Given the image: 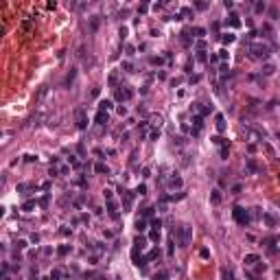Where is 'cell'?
I'll list each match as a JSON object with an SVG mask.
<instances>
[{
    "instance_id": "6da1fadb",
    "label": "cell",
    "mask_w": 280,
    "mask_h": 280,
    "mask_svg": "<svg viewBox=\"0 0 280 280\" xmlns=\"http://www.w3.org/2000/svg\"><path fill=\"white\" fill-rule=\"evenodd\" d=\"M247 53H249V57H254V59H267L269 57V46L265 44V42H249L247 44Z\"/></svg>"
},
{
    "instance_id": "7a4b0ae2",
    "label": "cell",
    "mask_w": 280,
    "mask_h": 280,
    "mask_svg": "<svg viewBox=\"0 0 280 280\" xmlns=\"http://www.w3.org/2000/svg\"><path fill=\"white\" fill-rule=\"evenodd\" d=\"M232 217H234V221L239 223V225H249V221H252V215H249V210H245L243 206H234V210H232Z\"/></svg>"
},
{
    "instance_id": "3957f363",
    "label": "cell",
    "mask_w": 280,
    "mask_h": 280,
    "mask_svg": "<svg viewBox=\"0 0 280 280\" xmlns=\"http://www.w3.org/2000/svg\"><path fill=\"white\" fill-rule=\"evenodd\" d=\"M193 241V228L190 225H182L180 230H177V243H180V247H188Z\"/></svg>"
},
{
    "instance_id": "277c9868",
    "label": "cell",
    "mask_w": 280,
    "mask_h": 280,
    "mask_svg": "<svg viewBox=\"0 0 280 280\" xmlns=\"http://www.w3.org/2000/svg\"><path fill=\"white\" fill-rule=\"evenodd\" d=\"M132 96H134V90H132L129 86H125V88L116 90V101H120V103H123V101H129Z\"/></svg>"
},
{
    "instance_id": "5b68a950",
    "label": "cell",
    "mask_w": 280,
    "mask_h": 280,
    "mask_svg": "<svg viewBox=\"0 0 280 280\" xmlns=\"http://www.w3.org/2000/svg\"><path fill=\"white\" fill-rule=\"evenodd\" d=\"M136 193V190H134ZM134 193L132 190H123V195H125V199H123V208L125 210H132V203H134Z\"/></svg>"
},
{
    "instance_id": "8992f818",
    "label": "cell",
    "mask_w": 280,
    "mask_h": 280,
    "mask_svg": "<svg viewBox=\"0 0 280 280\" xmlns=\"http://www.w3.org/2000/svg\"><path fill=\"white\" fill-rule=\"evenodd\" d=\"M77 127H79V129H86V127H88V118H86L83 107H79V110H77Z\"/></svg>"
},
{
    "instance_id": "52a82bcc",
    "label": "cell",
    "mask_w": 280,
    "mask_h": 280,
    "mask_svg": "<svg viewBox=\"0 0 280 280\" xmlns=\"http://www.w3.org/2000/svg\"><path fill=\"white\" fill-rule=\"evenodd\" d=\"M182 184H184V182H182V177H177V175H173V177H171V180L166 182V186H169L171 190H175V188H177V190H180V188H182Z\"/></svg>"
},
{
    "instance_id": "ba28073f",
    "label": "cell",
    "mask_w": 280,
    "mask_h": 280,
    "mask_svg": "<svg viewBox=\"0 0 280 280\" xmlns=\"http://www.w3.org/2000/svg\"><path fill=\"white\" fill-rule=\"evenodd\" d=\"M228 24H230V27H234V29H239V27H241L239 13H230V15H228Z\"/></svg>"
},
{
    "instance_id": "9c48e42d",
    "label": "cell",
    "mask_w": 280,
    "mask_h": 280,
    "mask_svg": "<svg viewBox=\"0 0 280 280\" xmlns=\"http://www.w3.org/2000/svg\"><path fill=\"white\" fill-rule=\"evenodd\" d=\"M107 212H110L112 219H118V206H116L114 201H107Z\"/></svg>"
},
{
    "instance_id": "30bf717a",
    "label": "cell",
    "mask_w": 280,
    "mask_h": 280,
    "mask_svg": "<svg viewBox=\"0 0 280 280\" xmlns=\"http://www.w3.org/2000/svg\"><path fill=\"white\" fill-rule=\"evenodd\" d=\"M94 120H96V125H101V127H103V125L107 123V112H101V110H98V114H96V118H94Z\"/></svg>"
},
{
    "instance_id": "8fae6325",
    "label": "cell",
    "mask_w": 280,
    "mask_h": 280,
    "mask_svg": "<svg viewBox=\"0 0 280 280\" xmlns=\"http://www.w3.org/2000/svg\"><path fill=\"white\" fill-rule=\"evenodd\" d=\"M215 120H217V129L219 132H225V118H223V114H217Z\"/></svg>"
},
{
    "instance_id": "7c38bea8",
    "label": "cell",
    "mask_w": 280,
    "mask_h": 280,
    "mask_svg": "<svg viewBox=\"0 0 280 280\" xmlns=\"http://www.w3.org/2000/svg\"><path fill=\"white\" fill-rule=\"evenodd\" d=\"M210 201L215 203V206H217V203H221V190H217V188L210 190Z\"/></svg>"
},
{
    "instance_id": "4fadbf2b",
    "label": "cell",
    "mask_w": 280,
    "mask_h": 280,
    "mask_svg": "<svg viewBox=\"0 0 280 280\" xmlns=\"http://www.w3.org/2000/svg\"><path fill=\"white\" fill-rule=\"evenodd\" d=\"M263 221H265L267 228H274V225H276V217H274V215H263Z\"/></svg>"
},
{
    "instance_id": "5bb4252c",
    "label": "cell",
    "mask_w": 280,
    "mask_h": 280,
    "mask_svg": "<svg viewBox=\"0 0 280 280\" xmlns=\"http://www.w3.org/2000/svg\"><path fill=\"white\" fill-rule=\"evenodd\" d=\"M151 125H153L156 129H160V127H162V116L160 114H153V116H151Z\"/></svg>"
},
{
    "instance_id": "9a60e30c",
    "label": "cell",
    "mask_w": 280,
    "mask_h": 280,
    "mask_svg": "<svg viewBox=\"0 0 280 280\" xmlns=\"http://www.w3.org/2000/svg\"><path fill=\"white\" fill-rule=\"evenodd\" d=\"M245 166H247L249 173H256V171H258V164L254 162V158H247V164H245Z\"/></svg>"
},
{
    "instance_id": "2e32d148",
    "label": "cell",
    "mask_w": 280,
    "mask_h": 280,
    "mask_svg": "<svg viewBox=\"0 0 280 280\" xmlns=\"http://www.w3.org/2000/svg\"><path fill=\"white\" fill-rule=\"evenodd\" d=\"M136 230H138V232H142V230H147V219H144V217H140V219H136Z\"/></svg>"
},
{
    "instance_id": "e0dca14e",
    "label": "cell",
    "mask_w": 280,
    "mask_h": 280,
    "mask_svg": "<svg viewBox=\"0 0 280 280\" xmlns=\"http://www.w3.org/2000/svg\"><path fill=\"white\" fill-rule=\"evenodd\" d=\"M243 263H245V265H254V263H258V256H256V254H247Z\"/></svg>"
},
{
    "instance_id": "ac0fdd59",
    "label": "cell",
    "mask_w": 280,
    "mask_h": 280,
    "mask_svg": "<svg viewBox=\"0 0 280 280\" xmlns=\"http://www.w3.org/2000/svg\"><path fill=\"white\" fill-rule=\"evenodd\" d=\"M94 171H96V173H101V175H103V173H105V175H107V173H110V169H107V166H105V164H103V162H98V164H96V166H94Z\"/></svg>"
},
{
    "instance_id": "d6986e66",
    "label": "cell",
    "mask_w": 280,
    "mask_h": 280,
    "mask_svg": "<svg viewBox=\"0 0 280 280\" xmlns=\"http://www.w3.org/2000/svg\"><path fill=\"white\" fill-rule=\"evenodd\" d=\"M70 249H72L70 245H59V249H57V254H59V256H68V254H70Z\"/></svg>"
},
{
    "instance_id": "ffe728a7",
    "label": "cell",
    "mask_w": 280,
    "mask_h": 280,
    "mask_svg": "<svg viewBox=\"0 0 280 280\" xmlns=\"http://www.w3.org/2000/svg\"><path fill=\"white\" fill-rule=\"evenodd\" d=\"M98 110H101V112L112 110V101H101V103H98Z\"/></svg>"
},
{
    "instance_id": "44dd1931",
    "label": "cell",
    "mask_w": 280,
    "mask_h": 280,
    "mask_svg": "<svg viewBox=\"0 0 280 280\" xmlns=\"http://www.w3.org/2000/svg\"><path fill=\"white\" fill-rule=\"evenodd\" d=\"M274 70H276V66H274V64H265L261 72H263V74H274Z\"/></svg>"
},
{
    "instance_id": "7402d4cb",
    "label": "cell",
    "mask_w": 280,
    "mask_h": 280,
    "mask_svg": "<svg viewBox=\"0 0 280 280\" xmlns=\"http://www.w3.org/2000/svg\"><path fill=\"white\" fill-rule=\"evenodd\" d=\"M149 241L158 243V241H160V230H151V232H149Z\"/></svg>"
},
{
    "instance_id": "603a6c76",
    "label": "cell",
    "mask_w": 280,
    "mask_h": 280,
    "mask_svg": "<svg viewBox=\"0 0 280 280\" xmlns=\"http://www.w3.org/2000/svg\"><path fill=\"white\" fill-rule=\"evenodd\" d=\"M33 208H35V201H33V199H31V201H24V206H22L24 212H31Z\"/></svg>"
},
{
    "instance_id": "cb8c5ba5",
    "label": "cell",
    "mask_w": 280,
    "mask_h": 280,
    "mask_svg": "<svg viewBox=\"0 0 280 280\" xmlns=\"http://www.w3.org/2000/svg\"><path fill=\"white\" fill-rule=\"evenodd\" d=\"M234 40H236V37H234V35H232V33H225V35H223V37H221V42H223V44H232V42H234Z\"/></svg>"
},
{
    "instance_id": "d4e9b609",
    "label": "cell",
    "mask_w": 280,
    "mask_h": 280,
    "mask_svg": "<svg viewBox=\"0 0 280 280\" xmlns=\"http://www.w3.org/2000/svg\"><path fill=\"white\" fill-rule=\"evenodd\" d=\"M193 123H195V129H201V125H203V118H201V116H193Z\"/></svg>"
},
{
    "instance_id": "484cf974",
    "label": "cell",
    "mask_w": 280,
    "mask_h": 280,
    "mask_svg": "<svg viewBox=\"0 0 280 280\" xmlns=\"http://www.w3.org/2000/svg\"><path fill=\"white\" fill-rule=\"evenodd\" d=\"M48 278H50V280H59V278H61V271H59V269H53Z\"/></svg>"
},
{
    "instance_id": "4316f807",
    "label": "cell",
    "mask_w": 280,
    "mask_h": 280,
    "mask_svg": "<svg viewBox=\"0 0 280 280\" xmlns=\"http://www.w3.org/2000/svg\"><path fill=\"white\" fill-rule=\"evenodd\" d=\"M193 33H195L197 37H203V35H206V29H201V27H195V29H193Z\"/></svg>"
},
{
    "instance_id": "83f0119b",
    "label": "cell",
    "mask_w": 280,
    "mask_h": 280,
    "mask_svg": "<svg viewBox=\"0 0 280 280\" xmlns=\"http://www.w3.org/2000/svg\"><path fill=\"white\" fill-rule=\"evenodd\" d=\"M177 199H184V193H177V195H169L166 201H177Z\"/></svg>"
},
{
    "instance_id": "f1b7e54d",
    "label": "cell",
    "mask_w": 280,
    "mask_h": 280,
    "mask_svg": "<svg viewBox=\"0 0 280 280\" xmlns=\"http://www.w3.org/2000/svg\"><path fill=\"white\" fill-rule=\"evenodd\" d=\"M197 61H208V55H206V50H199V53H197Z\"/></svg>"
},
{
    "instance_id": "f546056e",
    "label": "cell",
    "mask_w": 280,
    "mask_h": 280,
    "mask_svg": "<svg viewBox=\"0 0 280 280\" xmlns=\"http://www.w3.org/2000/svg\"><path fill=\"white\" fill-rule=\"evenodd\" d=\"M134 245H136L138 249H142V247H144V239H142V236H136V241H134Z\"/></svg>"
},
{
    "instance_id": "4dcf8cb0",
    "label": "cell",
    "mask_w": 280,
    "mask_h": 280,
    "mask_svg": "<svg viewBox=\"0 0 280 280\" xmlns=\"http://www.w3.org/2000/svg\"><path fill=\"white\" fill-rule=\"evenodd\" d=\"M153 280H169V274H166V271H160V274L153 276Z\"/></svg>"
},
{
    "instance_id": "1f68e13d",
    "label": "cell",
    "mask_w": 280,
    "mask_h": 280,
    "mask_svg": "<svg viewBox=\"0 0 280 280\" xmlns=\"http://www.w3.org/2000/svg\"><path fill=\"white\" fill-rule=\"evenodd\" d=\"M162 61H164L162 57H151V59H149V64H151V66H160Z\"/></svg>"
},
{
    "instance_id": "d6a6232c",
    "label": "cell",
    "mask_w": 280,
    "mask_h": 280,
    "mask_svg": "<svg viewBox=\"0 0 280 280\" xmlns=\"http://www.w3.org/2000/svg\"><path fill=\"white\" fill-rule=\"evenodd\" d=\"M149 138H151V140H158V138H160V129H151Z\"/></svg>"
},
{
    "instance_id": "836d02e7",
    "label": "cell",
    "mask_w": 280,
    "mask_h": 280,
    "mask_svg": "<svg viewBox=\"0 0 280 280\" xmlns=\"http://www.w3.org/2000/svg\"><path fill=\"white\" fill-rule=\"evenodd\" d=\"M74 74H77V72H74V70H70V74L66 77V86H70V83L74 81Z\"/></svg>"
},
{
    "instance_id": "e575fe53",
    "label": "cell",
    "mask_w": 280,
    "mask_h": 280,
    "mask_svg": "<svg viewBox=\"0 0 280 280\" xmlns=\"http://www.w3.org/2000/svg\"><path fill=\"white\" fill-rule=\"evenodd\" d=\"M24 247H27V241H24V239L15 241V249H24Z\"/></svg>"
},
{
    "instance_id": "d590c367",
    "label": "cell",
    "mask_w": 280,
    "mask_h": 280,
    "mask_svg": "<svg viewBox=\"0 0 280 280\" xmlns=\"http://www.w3.org/2000/svg\"><path fill=\"white\" fill-rule=\"evenodd\" d=\"M254 9H256V13H263L267 7H265V2H256V7H254Z\"/></svg>"
},
{
    "instance_id": "8d00e7d4",
    "label": "cell",
    "mask_w": 280,
    "mask_h": 280,
    "mask_svg": "<svg viewBox=\"0 0 280 280\" xmlns=\"http://www.w3.org/2000/svg\"><path fill=\"white\" fill-rule=\"evenodd\" d=\"M228 55H230V53H228L225 48H221V50H219V59H223V61H225V59H228Z\"/></svg>"
},
{
    "instance_id": "74e56055",
    "label": "cell",
    "mask_w": 280,
    "mask_h": 280,
    "mask_svg": "<svg viewBox=\"0 0 280 280\" xmlns=\"http://www.w3.org/2000/svg\"><path fill=\"white\" fill-rule=\"evenodd\" d=\"M123 70H125V72H134V66H132L129 61H125V64H123Z\"/></svg>"
},
{
    "instance_id": "f35d334b",
    "label": "cell",
    "mask_w": 280,
    "mask_h": 280,
    "mask_svg": "<svg viewBox=\"0 0 280 280\" xmlns=\"http://www.w3.org/2000/svg\"><path fill=\"white\" fill-rule=\"evenodd\" d=\"M151 225H153V230H160V228H162V221H160V219H153V221H151Z\"/></svg>"
},
{
    "instance_id": "ab89813d",
    "label": "cell",
    "mask_w": 280,
    "mask_h": 280,
    "mask_svg": "<svg viewBox=\"0 0 280 280\" xmlns=\"http://www.w3.org/2000/svg\"><path fill=\"white\" fill-rule=\"evenodd\" d=\"M223 278H225V280H234V276H232L230 269H223Z\"/></svg>"
},
{
    "instance_id": "60d3db41",
    "label": "cell",
    "mask_w": 280,
    "mask_h": 280,
    "mask_svg": "<svg viewBox=\"0 0 280 280\" xmlns=\"http://www.w3.org/2000/svg\"><path fill=\"white\" fill-rule=\"evenodd\" d=\"M136 193H138V195H144V193H147V186H144V184H138Z\"/></svg>"
},
{
    "instance_id": "b9f144b4",
    "label": "cell",
    "mask_w": 280,
    "mask_h": 280,
    "mask_svg": "<svg viewBox=\"0 0 280 280\" xmlns=\"http://www.w3.org/2000/svg\"><path fill=\"white\" fill-rule=\"evenodd\" d=\"M256 271H267V265L258 261V263H256Z\"/></svg>"
},
{
    "instance_id": "7bdbcfd3",
    "label": "cell",
    "mask_w": 280,
    "mask_h": 280,
    "mask_svg": "<svg viewBox=\"0 0 280 280\" xmlns=\"http://www.w3.org/2000/svg\"><path fill=\"white\" fill-rule=\"evenodd\" d=\"M182 42H184V46H188V44H190V37H188V33H182Z\"/></svg>"
},
{
    "instance_id": "ee69618b",
    "label": "cell",
    "mask_w": 280,
    "mask_h": 280,
    "mask_svg": "<svg viewBox=\"0 0 280 280\" xmlns=\"http://www.w3.org/2000/svg\"><path fill=\"white\" fill-rule=\"evenodd\" d=\"M263 149H265V151H267V153H269V156H274V149H271V147H269V144H267V142H263Z\"/></svg>"
},
{
    "instance_id": "f6af8a7d",
    "label": "cell",
    "mask_w": 280,
    "mask_h": 280,
    "mask_svg": "<svg viewBox=\"0 0 280 280\" xmlns=\"http://www.w3.org/2000/svg\"><path fill=\"white\" fill-rule=\"evenodd\" d=\"M116 112H118V114H120V116H127V107H125V105H120V107H118V110H116Z\"/></svg>"
},
{
    "instance_id": "bcb514c9",
    "label": "cell",
    "mask_w": 280,
    "mask_h": 280,
    "mask_svg": "<svg viewBox=\"0 0 280 280\" xmlns=\"http://www.w3.org/2000/svg\"><path fill=\"white\" fill-rule=\"evenodd\" d=\"M228 153H230V151H228V147H221V158H223V160L228 158Z\"/></svg>"
},
{
    "instance_id": "7dc6e473",
    "label": "cell",
    "mask_w": 280,
    "mask_h": 280,
    "mask_svg": "<svg viewBox=\"0 0 280 280\" xmlns=\"http://www.w3.org/2000/svg\"><path fill=\"white\" fill-rule=\"evenodd\" d=\"M116 81H118L116 74H110V86H116Z\"/></svg>"
},
{
    "instance_id": "c3c4849f",
    "label": "cell",
    "mask_w": 280,
    "mask_h": 280,
    "mask_svg": "<svg viewBox=\"0 0 280 280\" xmlns=\"http://www.w3.org/2000/svg\"><path fill=\"white\" fill-rule=\"evenodd\" d=\"M232 193L239 195V193H241V184H234V186H232Z\"/></svg>"
},
{
    "instance_id": "681fc988",
    "label": "cell",
    "mask_w": 280,
    "mask_h": 280,
    "mask_svg": "<svg viewBox=\"0 0 280 280\" xmlns=\"http://www.w3.org/2000/svg\"><path fill=\"white\" fill-rule=\"evenodd\" d=\"M256 35H258L256 31H249V35H247V37H249V42H254V40H256Z\"/></svg>"
},
{
    "instance_id": "f907efd6",
    "label": "cell",
    "mask_w": 280,
    "mask_h": 280,
    "mask_svg": "<svg viewBox=\"0 0 280 280\" xmlns=\"http://www.w3.org/2000/svg\"><path fill=\"white\" fill-rule=\"evenodd\" d=\"M197 48H199V50H203V48H206V42H203V40H199V42H197Z\"/></svg>"
},
{
    "instance_id": "816d5d0a",
    "label": "cell",
    "mask_w": 280,
    "mask_h": 280,
    "mask_svg": "<svg viewBox=\"0 0 280 280\" xmlns=\"http://www.w3.org/2000/svg\"><path fill=\"white\" fill-rule=\"evenodd\" d=\"M27 188H29V184H18V190H20V193H24Z\"/></svg>"
},
{
    "instance_id": "f5cc1de1",
    "label": "cell",
    "mask_w": 280,
    "mask_h": 280,
    "mask_svg": "<svg viewBox=\"0 0 280 280\" xmlns=\"http://www.w3.org/2000/svg\"><path fill=\"white\" fill-rule=\"evenodd\" d=\"M153 210H156V208H147V210H144V219H147V217H151V215H153Z\"/></svg>"
},
{
    "instance_id": "db71d44e",
    "label": "cell",
    "mask_w": 280,
    "mask_h": 280,
    "mask_svg": "<svg viewBox=\"0 0 280 280\" xmlns=\"http://www.w3.org/2000/svg\"><path fill=\"white\" fill-rule=\"evenodd\" d=\"M199 256H201V258H208L210 254H208V249H201V252H199Z\"/></svg>"
},
{
    "instance_id": "11a10c76",
    "label": "cell",
    "mask_w": 280,
    "mask_h": 280,
    "mask_svg": "<svg viewBox=\"0 0 280 280\" xmlns=\"http://www.w3.org/2000/svg\"><path fill=\"white\" fill-rule=\"evenodd\" d=\"M212 142H215V144H223V142H225V140H223V138H219V136H217V138H212Z\"/></svg>"
},
{
    "instance_id": "9f6ffc18",
    "label": "cell",
    "mask_w": 280,
    "mask_h": 280,
    "mask_svg": "<svg viewBox=\"0 0 280 280\" xmlns=\"http://www.w3.org/2000/svg\"><path fill=\"white\" fill-rule=\"evenodd\" d=\"M57 171H59V173H61V175H68V166H59V169H57Z\"/></svg>"
},
{
    "instance_id": "6f0895ef",
    "label": "cell",
    "mask_w": 280,
    "mask_h": 280,
    "mask_svg": "<svg viewBox=\"0 0 280 280\" xmlns=\"http://www.w3.org/2000/svg\"><path fill=\"white\" fill-rule=\"evenodd\" d=\"M103 195H105L107 201H112V190H103Z\"/></svg>"
},
{
    "instance_id": "680465c9",
    "label": "cell",
    "mask_w": 280,
    "mask_h": 280,
    "mask_svg": "<svg viewBox=\"0 0 280 280\" xmlns=\"http://www.w3.org/2000/svg\"><path fill=\"white\" fill-rule=\"evenodd\" d=\"M147 9H149V7H147V5H140V7H138V13H144V11H147Z\"/></svg>"
},
{
    "instance_id": "91938a15",
    "label": "cell",
    "mask_w": 280,
    "mask_h": 280,
    "mask_svg": "<svg viewBox=\"0 0 280 280\" xmlns=\"http://www.w3.org/2000/svg\"><path fill=\"white\" fill-rule=\"evenodd\" d=\"M219 61V55H210V64H217Z\"/></svg>"
},
{
    "instance_id": "94428289",
    "label": "cell",
    "mask_w": 280,
    "mask_h": 280,
    "mask_svg": "<svg viewBox=\"0 0 280 280\" xmlns=\"http://www.w3.org/2000/svg\"><path fill=\"white\" fill-rule=\"evenodd\" d=\"M2 280H11V276L9 274H2Z\"/></svg>"
},
{
    "instance_id": "6125c7cd",
    "label": "cell",
    "mask_w": 280,
    "mask_h": 280,
    "mask_svg": "<svg viewBox=\"0 0 280 280\" xmlns=\"http://www.w3.org/2000/svg\"><path fill=\"white\" fill-rule=\"evenodd\" d=\"M278 180H280V175H278Z\"/></svg>"
}]
</instances>
